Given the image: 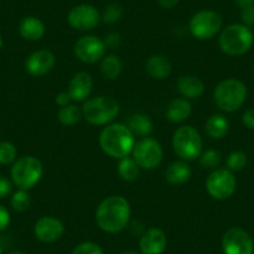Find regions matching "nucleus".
<instances>
[{
	"label": "nucleus",
	"instance_id": "nucleus-26",
	"mask_svg": "<svg viewBox=\"0 0 254 254\" xmlns=\"http://www.w3.org/2000/svg\"><path fill=\"white\" fill-rule=\"evenodd\" d=\"M117 171H119V175L122 180L126 181V182H132L138 177L140 167H138V165L132 157L127 156V157L120 160Z\"/></svg>",
	"mask_w": 254,
	"mask_h": 254
},
{
	"label": "nucleus",
	"instance_id": "nucleus-38",
	"mask_svg": "<svg viewBox=\"0 0 254 254\" xmlns=\"http://www.w3.org/2000/svg\"><path fill=\"white\" fill-rule=\"evenodd\" d=\"M242 121H243L244 126L251 128V130H254V107H251V109L244 111Z\"/></svg>",
	"mask_w": 254,
	"mask_h": 254
},
{
	"label": "nucleus",
	"instance_id": "nucleus-44",
	"mask_svg": "<svg viewBox=\"0 0 254 254\" xmlns=\"http://www.w3.org/2000/svg\"><path fill=\"white\" fill-rule=\"evenodd\" d=\"M3 48V39H1V36H0V49Z\"/></svg>",
	"mask_w": 254,
	"mask_h": 254
},
{
	"label": "nucleus",
	"instance_id": "nucleus-41",
	"mask_svg": "<svg viewBox=\"0 0 254 254\" xmlns=\"http://www.w3.org/2000/svg\"><path fill=\"white\" fill-rule=\"evenodd\" d=\"M234 1H236V4L241 9L247 8V6L254 5V0H234Z\"/></svg>",
	"mask_w": 254,
	"mask_h": 254
},
{
	"label": "nucleus",
	"instance_id": "nucleus-9",
	"mask_svg": "<svg viewBox=\"0 0 254 254\" xmlns=\"http://www.w3.org/2000/svg\"><path fill=\"white\" fill-rule=\"evenodd\" d=\"M131 153L138 167L143 170H155L163 160L162 146L151 137H143L135 142Z\"/></svg>",
	"mask_w": 254,
	"mask_h": 254
},
{
	"label": "nucleus",
	"instance_id": "nucleus-29",
	"mask_svg": "<svg viewBox=\"0 0 254 254\" xmlns=\"http://www.w3.org/2000/svg\"><path fill=\"white\" fill-rule=\"evenodd\" d=\"M11 207L18 212H25L28 211L29 207L31 204L30 194L26 190H19L11 197Z\"/></svg>",
	"mask_w": 254,
	"mask_h": 254
},
{
	"label": "nucleus",
	"instance_id": "nucleus-16",
	"mask_svg": "<svg viewBox=\"0 0 254 254\" xmlns=\"http://www.w3.org/2000/svg\"><path fill=\"white\" fill-rule=\"evenodd\" d=\"M166 248H167V236L162 229L152 227L141 236V254H162Z\"/></svg>",
	"mask_w": 254,
	"mask_h": 254
},
{
	"label": "nucleus",
	"instance_id": "nucleus-45",
	"mask_svg": "<svg viewBox=\"0 0 254 254\" xmlns=\"http://www.w3.org/2000/svg\"><path fill=\"white\" fill-rule=\"evenodd\" d=\"M0 254H3V247L0 246Z\"/></svg>",
	"mask_w": 254,
	"mask_h": 254
},
{
	"label": "nucleus",
	"instance_id": "nucleus-10",
	"mask_svg": "<svg viewBox=\"0 0 254 254\" xmlns=\"http://www.w3.org/2000/svg\"><path fill=\"white\" fill-rule=\"evenodd\" d=\"M237 188V180L228 168H217L212 171L206 180V190L212 198L224 201L232 197Z\"/></svg>",
	"mask_w": 254,
	"mask_h": 254
},
{
	"label": "nucleus",
	"instance_id": "nucleus-13",
	"mask_svg": "<svg viewBox=\"0 0 254 254\" xmlns=\"http://www.w3.org/2000/svg\"><path fill=\"white\" fill-rule=\"evenodd\" d=\"M75 56L85 64H95L102 60L106 54L104 40L94 35H85L74 46Z\"/></svg>",
	"mask_w": 254,
	"mask_h": 254
},
{
	"label": "nucleus",
	"instance_id": "nucleus-30",
	"mask_svg": "<svg viewBox=\"0 0 254 254\" xmlns=\"http://www.w3.org/2000/svg\"><path fill=\"white\" fill-rule=\"evenodd\" d=\"M247 155L242 151H233L227 157V168L232 172H239L247 165Z\"/></svg>",
	"mask_w": 254,
	"mask_h": 254
},
{
	"label": "nucleus",
	"instance_id": "nucleus-12",
	"mask_svg": "<svg viewBox=\"0 0 254 254\" xmlns=\"http://www.w3.org/2000/svg\"><path fill=\"white\" fill-rule=\"evenodd\" d=\"M67 21L75 30L89 31L94 30L101 21V15L94 5L80 4L74 6L67 14Z\"/></svg>",
	"mask_w": 254,
	"mask_h": 254
},
{
	"label": "nucleus",
	"instance_id": "nucleus-22",
	"mask_svg": "<svg viewBox=\"0 0 254 254\" xmlns=\"http://www.w3.org/2000/svg\"><path fill=\"white\" fill-rule=\"evenodd\" d=\"M192 176V170L186 161H176L166 171V181L171 185H182Z\"/></svg>",
	"mask_w": 254,
	"mask_h": 254
},
{
	"label": "nucleus",
	"instance_id": "nucleus-4",
	"mask_svg": "<svg viewBox=\"0 0 254 254\" xmlns=\"http://www.w3.org/2000/svg\"><path fill=\"white\" fill-rule=\"evenodd\" d=\"M246 85L236 79H227L219 82L213 92L217 107L224 112H234L241 109L247 100Z\"/></svg>",
	"mask_w": 254,
	"mask_h": 254
},
{
	"label": "nucleus",
	"instance_id": "nucleus-6",
	"mask_svg": "<svg viewBox=\"0 0 254 254\" xmlns=\"http://www.w3.org/2000/svg\"><path fill=\"white\" fill-rule=\"evenodd\" d=\"M172 147L177 157L190 162L199 158L202 153V137L198 131L192 126L178 127L173 133Z\"/></svg>",
	"mask_w": 254,
	"mask_h": 254
},
{
	"label": "nucleus",
	"instance_id": "nucleus-39",
	"mask_svg": "<svg viewBox=\"0 0 254 254\" xmlns=\"http://www.w3.org/2000/svg\"><path fill=\"white\" fill-rule=\"evenodd\" d=\"M70 101H71V97H70L69 92H67V91L60 92V94L56 95V97H55V102L58 105H60L61 107L69 105Z\"/></svg>",
	"mask_w": 254,
	"mask_h": 254
},
{
	"label": "nucleus",
	"instance_id": "nucleus-46",
	"mask_svg": "<svg viewBox=\"0 0 254 254\" xmlns=\"http://www.w3.org/2000/svg\"><path fill=\"white\" fill-rule=\"evenodd\" d=\"M253 72H254V71H253Z\"/></svg>",
	"mask_w": 254,
	"mask_h": 254
},
{
	"label": "nucleus",
	"instance_id": "nucleus-11",
	"mask_svg": "<svg viewBox=\"0 0 254 254\" xmlns=\"http://www.w3.org/2000/svg\"><path fill=\"white\" fill-rule=\"evenodd\" d=\"M224 254H254V242L251 234L241 227H231L222 237Z\"/></svg>",
	"mask_w": 254,
	"mask_h": 254
},
{
	"label": "nucleus",
	"instance_id": "nucleus-2",
	"mask_svg": "<svg viewBox=\"0 0 254 254\" xmlns=\"http://www.w3.org/2000/svg\"><path fill=\"white\" fill-rule=\"evenodd\" d=\"M135 135L124 124L107 125L99 137L100 147L107 156L116 160L127 157L135 146Z\"/></svg>",
	"mask_w": 254,
	"mask_h": 254
},
{
	"label": "nucleus",
	"instance_id": "nucleus-34",
	"mask_svg": "<svg viewBox=\"0 0 254 254\" xmlns=\"http://www.w3.org/2000/svg\"><path fill=\"white\" fill-rule=\"evenodd\" d=\"M241 20H242V24L248 26V28L249 26L254 25V5L247 6V8L242 9Z\"/></svg>",
	"mask_w": 254,
	"mask_h": 254
},
{
	"label": "nucleus",
	"instance_id": "nucleus-37",
	"mask_svg": "<svg viewBox=\"0 0 254 254\" xmlns=\"http://www.w3.org/2000/svg\"><path fill=\"white\" fill-rule=\"evenodd\" d=\"M10 224V213L4 206L0 204V232L6 229Z\"/></svg>",
	"mask_w": 254,
	"mask_h": 254
},
{
	"label": "nucleus",
	"instance_id": "nucleus-40",
	"mask_svg": "<svg viewBox=\"0 0 254 254\" xmlns=\"http://www.w3.org/2000/svg\"><path fill=\"white\" fill-rule=\"evenodd\" d=\"M180 0H157V3L160 4V6L165 9H173L178 4Z\"/></svg>",
	"mask_w": 254,
	"mask_h": 254
},
{
	"label": "nucleus",
	"instance_id": "nucleus-7",
	"mask_svg": "<svg viewBox=\"0 0 254 254\" xmlns=\"http://www.w3.org/2000/svg\"><path fill=\"white\" fill-rule=\"evenodd\" d=\"M43 163L34 156H24L11 167V180L19 190H31L43 177Z\"/></svg>",
	"mask_w": 254,
	"mask_h": 254
},
{
	"label": "nucleus",
	"instance_id": "nucleus-5",
	"mask_svg": "<svg viewBox=\"0 0 254 254\" xmlns=\"http://www.w3.org/2000/svg\"><path fill=\"white\" fill-rule=\"evenodd\" d=\"M82 116L94 126H105L114 121L120 112V105L111 96L89 99L82 106Z\"/></svg>",
	"mask_w": 254,
	"mask_h": 254
},
{
	"label": "nucleus",
	"instance_id": "nucleus-18",
	"mask_svg": "<svg viewBox=\"0 0 254 254\" xmlns=\"http://www.w3.org/2000/svg\"><path fill=\"white\" fill-rule=\"evenodd\" d=\"M177 90L185 99L193 100L204 92V84L198 76L183 75L177 81Z\"/></svg>",
	"mask_w": 254,
	"mask_h": 254
},
{
	"label": "nucleus",
	"instance_id": "nucleus-28",
	"mask_svg": "<svg viewBox=\"0 0 254 254\" xmlns=\"http://www.w3.org/2000/svg\"><path fill=\"white\" fill-rule=\"evenodd\" d=\"M222 162V155L217 150H207L199 156V165L203 170H217Z\"/></svg>",
	"mask_w": 254,
	"mask_h": 254
},
{
	"label": "nucleus",
	"instance_id": "nucleus-20",
	"mask_svg": "<svg viewBox=\"0 0 254 254\" xmlns=\"http://www.w3.org/2000/svg\"><path fill=\"white\" fill-rule=\"evenodd\" d=\"M192 112V106L190 102L185 97H176L168 104L167 110H166V117L171 122H183L190 117Z\"/></svg>",
	"mask_w": 254,
	"mask_h": 254
},
{
	"label": "nucleus",
	"instance_id": "nucleus-17",
	"mask_svg": "<svg viewBox=\"0 0 254 254\" xmlns=\"http://www.w3.org/2000/svg\"><path fill=\"white\" fill-rule=\"evenodd\" d=\"M92 86H94V81H92L91 75L85 71H80L76 72L70 80L67 92L74 101H85L91 94Z\"/></svg>",
	"mask_w": 254,
	"mask_h": 254
},
{
	"label": "nucleus",
	"instance_id": "nucleus-24",
	"mask_svg": "<svg viewBox=\"0 0 254 254\" xmlns=\"http://www.w3.org/2000/svg\"><path fill=\"white\" fill-rule=\"evenodd\" d=\"M128 128L133 135H137L140 137H148L153 131V124L147 115L136 114L132 115L128 120Z\"/></svg>",
	"mask_w": 254,
	"mask_h": 254
},
{
	"label": "nucleus",
	"instance_id": "nucleus-42",
	"mask_svg": "<svg viewBox=\"0 0 254 254\" xmlns=\"http://www.w3.org/2000/svg\"><path fill=\"white\" fill-rule=\"evenodd\" d=\"M121 254H141V253H137V252H124V253Z\"/></svg>",
	"mask_w": 254,
	"mask_h": 254
},
{
	"label": "nucleus",
	"instance_id": "nucleus-23",
	"mask_svg": "<svg viewBox=\"0 0 254 254\" xmlns=\"http://www.w3.org/2000/svg\"><path fill=\"white\" fill-rule=\"evenodd\" d=\"M229 121L223 115H212L206 121V132L207 135L214 140H221L228 133Z\"/></svg>",
	"mask_w": 254,
	"mask_h": 254
},
{
	"label": "nucleus",
	"instance_id": "nucleus-14",
	"mask_svg": "<svg viewBox=\"0 0 254 254\" xmlns=\"http://www.w3.org/2000/svg\"><path fill=\"white\" fill-rule=\"evenodd\" d=\"M65 232L63 222L53 216H44L36 221L34 227L35 237L43 243H54L63 237Z\"/></svg>",
	"mask_w": 254,
	"mask_h": 254
},
{
	"label": "nucleus",
	"instance_id": "nucleus-31",
	"mask_svg": "<svg viewBox=\"0 0 254 254\" xmlns=\"http://www.w3.org/2000/svg\"><path fill=\"white\" fill-rule=\"evenodd\" d=\"M18 151L11 142L1 141L0 142V165H9L16 160Z\"/></svg>",
	"mask_w": 254,
	"mask_h": 254
},
{
	"label": "nucleus",
	"instance_id": "nucleus-32",
	"mask_svg": "<svg viewBox=\"0 0 254 254\" xmlns=\"http://www.w3.org/2000/svg\"><path fill=\"white\" fill-rule=\"evenodd\" d=\"M122 14H124V9H122L120 4H110V5L105 8L104 13L101 15V20L106 24L117 23L122 18Z\"/></svg>",
	"mask_w": 254,
	"mask_h": 254
},
{
	"label": "nucleus",
	"instance_id": "nucleus-8",
	"mask_svg": "<svg viewBox=\"0 0 254 254\" xmlns=\"http://www.w3.org/2000/svg\"><path fill=\"white\" fill-rule=\"evenodd\" d=\"M222 16L214 10H199L190 20V34L198 40L213 39L221 31Z\"/></svg>",
	"mask_w": 254,
	"mask_h": 254
},
{
	"label": "nucleus",
	"instance_id": "nucleus-25",
	"mask_svg": "<svg viewBox=\"0 0 254 254\" xmlns=\"http://www.w3.org/2000/svg\"><path fill=\"white\" fill-rule=\"evenodd\" d=\"M101 75L106 80H115L120 76L122 71V61L116 55L104 56L101 60V66H100Z\"/></svg>",
	"mask_w": 254,
	"mask_h": 254
},
{
	"label": "nucleus",
	"instance_id": "nucleus-15",
	"mask_svg": "<svg viewBox=\"0 0 254 254\" xmlns=\"http://www.w3.org/2000/svg\"><path fill=\"white\" fill-rule=\"evenodd\" d=\"M56 58L51 51L38 50L31 54L25 64L26 71L33 76H44L55 67Z\"/></svg>",
	"mask_w": 254,
	"mask_h": 254
},
{
	"label": "nucleus",
	"instance_id": "nucleus-21",
	"mask_svg": "<svg viewBox=\"0 0 254 254\" xmlns=\"http://www.w3.org/2000/svg\"><path fill=\"white\" fill-rule=\"evenodd\" d=\"M146 71L153 79L163 80L171 75L172 65L166 56L153 55L146 63Z\"/></svg>",
	"mask_w": 254,
	"mask_h": 254
},
{
	"label": "nucleus",
	"instance_id": "nucleus-36",
	"mask_svg": "<svg viewBox=\"0 0 254 254\" xmlns=\"http://www.w3.org/2000/svg\"><path fill=\"white\" fill-rule=\"evenodd\" d=\"M11 182L4 176H0V198H5L11 193Z\"/></svg>",
	"mask_w": 254,
	"mask_h": 254
},
{
	"label": "nucleus",
	"instance_id": "nucleus-19",
	"mask_svg": "<svg viewBox=\"0 0 254 254\" xmlns=\"http://www.w3.org/2000/svg\"><path fill=\"white\" fill-rule=\"evenodd\" d=\"M45 33V24L36 16H26L19 24V34L28 41L40 40Z\"/></svg>",
	"mask_w": 254,
	"mask_h": 254
},
{
	"label": "nucleus",
	"instance_id": "nucleus-33",
	"mask_svg": "<svg viewBox=\"0 0 254 254\" xmlns=\"http://www.w3.org/2000/svg\"><path fill=\"white\" fill-rule=\"evenodd\" d=\"M71 254H105L99 244L94 242H82L77 244Z\"/></svg>",
	"mask_w": 254,
	"mask_h": 254
},
{
	"label": "nucleus",
	"instance_id": "nucleus-43",
	"mask_svg": "<svg viewBox=\"0 0 254 254\" xmlns=\"http://www.w3.org/2000/svg\"><path fill=\"white\" fill-rule=\"evenodd\" d=\"M8 254H26V253H24V252H11V253H8Z\"/></svg>",
	"mask_w": 254,
	"mask_h": 254
},
{
	"label": "nucleus",
	"instance_id": "nucleus-35",
	"mask_svg": "<svg viewBox=\"0 0 254 254\" xmlns=\"http://www.w3.org/2000/svg\"><path fill=\"white\" fill-rule=\"evenodd\" d=\"M104 43L106 49H117L121 45V36L117 33H110L105 36Z\"/></svg>",
	"mask_w": 254,
	"mask_h": 254
},
{
	"label": "nucleus",
	"instance_id": "nucleus-1",
	"mask_svg": "<svg viewBox=\"0 0 254 254\" xmlns=\"http://www.w3.org/2000/svg\"><path fill=\"white\" fill-rule=\"evenodd\" d=\"M95 218L101 231L111 234L119 233L128 226L131 218L130 203L122 196L106 197L97 206Z\"/></svg>",
	"mask_w": 254,
	"mask_h": 254
},
{
	"label": "nucleus",
	"instance_id": "nucleus-3",
	"mask_svg": "<svg viewBox=\"0 0 254 254\" xmlns=\"http://www.w3.org/2000/svg\"><path fill=\"white\" fill-rule=\"evenodd\" d=\"M254 43V35L243 24H231L219 35V48L229 56H239L248 53Z\"/></svg>",
	"mask_w": 254,
	"mask_h": 254
},
{
	"label": "nucleus",
	"instance_id": "nucleus-27",
	"mask_svg": "<svg viewBox=\"0 0 254 254\" xmlns=\"http://www.w3.org/2000/svg\"><path fill=\"white\" fill-rule=\"evenodd\" d=\"M82 117V110H80L76 105H66L59 110L58 119L64 126H74Z\"/></svg>",
	"mask_w": 254,
	"mask_h": 254
}]
</instances>
